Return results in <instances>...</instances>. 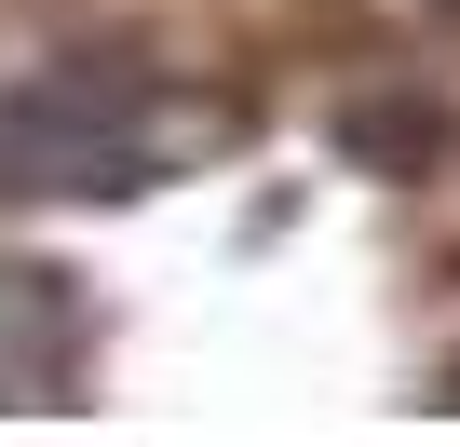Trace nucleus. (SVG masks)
<instances>
[{"instance_id": "f257e3e1", "label": "nucleus", "mask_w": 460, "mask_h": 447, "mask_svg": "<svg viewBox=\"0 0 460 447\" xmlns=\"http://www.w3.org/2000/svg\"><path fill=\"white\" fill-rule=\"evenodd\" d=\"M163 149L136 68H55L0 109V190H136Z\"/></svg>"}]
</instances>
